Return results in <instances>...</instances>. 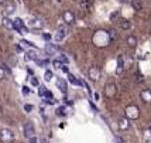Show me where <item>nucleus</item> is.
Wrapping results in <instances>:
<instances>
[{"instance_id": "c9c22d12", "label": "nucleus", "mask_w": 151, "mask_h": 143, "mask_svg": "<svg viewBox=\"0 0 151 143\" xmlns=\"http://www.w3.org/2000/svg\"><path fill=\"white\" fill-rule=\"evenodd\" d=\"M42 38L44 40H51V36H50V34H42Z\"/></svg>"}, {"instance_id": "0eeeda50", "label": "nucleus", "mask_w": 151, "mask_h": 143, "mask_svg": "<svg viewBox=\"0 0 151 143\" xmlns=\"http://www.w3.org/2000/svg\"><path fill=\"white\" fill-rule=\"evenodd\" d=\"M66 34H68V28L65 26H59L57 28V31H55V41L59 43V41H62V40L66 37Z\"/></svg>"}, {"instance_id": "4468645a", "label": "nucleus", "mask_w": 151, "mask_h": 143, "mask_svg": "<svg viewBox=\"0 0 151 143\" xmlns=\"http://www.w3.org/2000/svg\"><path fill=\"white\" fill-rule=\"evenodd\" d=\"M140 97H141V99H143V102H144V104H151V91L150 89H144V91H141Z\"/></svg>"}, {"instance_id": "ea45409f", "label": "nucleus", "mask_w": 151, "mask_h": 143, "mask_svg": "<svg viewBox=\"0 0 151 143\" xmlns=\"http://www.w3.org/2000/svg\"><path fill=\"white\" fill-rule=\"evenodd\" d=\"M3 113V106H1V104H0V115Z\"/></svg>"}, {"instance_id": "dca6fc26", "label": "nucleus", "mask_w": 151, "mask_h": 143, "mask_svg": "<svg viewBox=\"0 0 151 143\" xmlns=\"http://www.w3.org/2000/svg\"><path fill=\"white\" fill-rule=\"evenodd\" d=\"M57 86H58V89L62 94H65L66 89H68V85H66V81L64 78H58L57 79Z\"/></svg>"}, {"instance_id": "a211bd4d", "label": "nucleus", "mask_w": 151, "mask_h": 143, "mask_svg": "<svg viewBox=\"0 0 151 143\" xmlns=\"http://www.w3.org/2000/svg\"><path fill=\"white\" fill-rule=\"evenodd\" d=\"M132 7L136 12H140L143 9V0H132Z\"/></svg>"}, {"instance_id": "6ab92c4d", "label": "nucleus", "mask_w": 151, "mask_h": 143, "mask_svg": "<svg viewBox=\"0 0 151 143\" xmlns=\"http://www.w3.org/2000/svg\"><path fill=\"white\" fill-rule=\"evenodd\" d=\"M27 60H34V61H37L38 57H37V51L35 50H28L27 51V55H26Z\"/></svg>"}, {"instance_id": "f8f14e48", "label": "nucleus", "mask_w": 151, "mask_h": 143, "mask_svg": "<svg viewBox=\"0 0 151 143\" xmlns=\"http://www.w3.org/2000/svg\"><path fill=\"white\" fill-rule=\"evenodd\" d=\"M1 24H3V27L7 28V30H16V27H14V20H10L9 17H3Z\"/></svg>"}, {"instance_id": "b1692460", "label": "nucleus", "mask_w": 151, "mask_h": 143, "mask_svg": "<svg viewBox=\"0 0 151 143\" xmlns=\"http://www.w3.org/2000/svg\"><path fill=\"white\" fill-rule=\"evenodd\" d=\"M44 78H45V81H51V79H52V71L47 70V71L44 72Z\"/></svg>"}, {"instance_id": "f3484780", "label": "nucleus", "mask_w": 151, "mask_h": 143, "mask_svg": "<svg viewBox=\"0 0 151 143\" xmlns=\"http://www.w3.org/2000/svg\"><path fill=\"white\" fill-rule=\"evenodd\" d=\"M79 9L83 10V12H91L92 4H91L89 0H81V1H79Z\"/></svg>"}, {"instance_id": "c756f323", "label": "nucleus", "mask_w": 151, "mask_h": 143, "mask_svg": "<svg viewBox=\"0 0 151 143\" xmlns=\"http://www.w3.org/2000/svg\"><path fill=\"white\" fill-rule=\"evenodd\" d=\"M20 44H21L23 47H30V46H33V44H31L30 41H26V40H21V43H20Z\"/></svg>"}, {"instance_id": "e433bc0d", "label": "nucleus", "mask_w": 151, "mask_h": 143, "mask_svg": "<svg viewBox=\"0 0 151 143\" xmlns=\"http://www.w3.org/2000/svg\"><path fill=\"white\" fill-rule=\"evenodd\" d=\"M54 65H55V67H62V64L59 62L58 60H55V61H54Z\"/></svg>"}, {"instance_id": "473e14b6", "label": "nucleus", "mask_w": 151, "mask_h": 143, "mask_svg": "<svg viewBox=\"0 0 151 143\" xmlns=\"http://www.w3.org/2000/svg\"><path fill=\"white\" fill-rule=\"evenodd\" d=\"M31 85H33V86H38V79H37V78H31Z\"/></svg>"}, {"instance_id": "f257e3e1", "label": "nucleus", "mask_w": 151, "mask_h": 143, "mask_svg": "<svg viewBox=\"0 0 151 143\" xmlns=\"http://www.w3.org/2000/svg\"><path fill=\"white\" fill-rule=\"evenodd\" d=\"M92 41L96 47H107L112 43V40L109 37V33L105 31V30L95 31V34H93V37H92Z\"/></svg>"}, {"instance_id": "20e7f679", "label": "nucleus", "mask_w": 151, "mask_h": 143, "mask_svg": "<svg viewBox=\"0 0 151 143\" xmlns=\"http://www.w3.org/2000/svg\"><path fill=\"white\" fill-rule=\"evenodd\" d=\"M103 92H105V97L109 98V99H112V98L116 97V94H117V86H116V84H113V82H109V84L105 85V89H103Z\"/></svg>"}, {"instance_id": "58836bf2", "label": "nucleus", "mask_w": 151, "mask_h": 143, "mask_svg": "<svg viewBox=\"0 0 151 143\" xmlns=\"http://www.w3.org/2000/svg\"><path fill=\"white\" fill-rule=\"evenodd\" d=\"M7 0H0V4H6Z\"/></svg>"}, {"instance_id": "bb28decb", "label": "nucleus", "mask_w": 151, "mask_h": 143, "mask_svg": "<svg viewBox=\"0 0 151 143\" xmlns=\"http://www.w3.org/2000/svg\"><path fill=\"white\" fill-rule=\"evenodd\" d=\"M57 115H58V116H66L65 109H64V108H59L58 111H57Z\"/></svg>"}, {"instance_id": "423d86ee", "label": "nucleus", "mask_w": 151, "mask_h": 143, "mask_svg": "<svg viewBox=\"0 0 151 143\" xmlns=\"http://www.w3.org/2000/svg\"><path fill=\"white\" fill-rule=\"evenodd\" d=\"M23 132H24V136L28 137V139L34 137V135H35V129H34L33 122H26L24 126H23Z\"/></svg>"}, {"instance_id": "4c0bfd02", "label": "nucleus", "mask_w": 151, "mask_h": 143, "mask_svg": "<svg viewBox=\"0 0 151 143\" xmlns=\"http://www.w3.org/2000/svg\"><path fill=\"white\" fill-rule=\"evenodd\" d=\"M28 143H37V139H35V137H31V139H30V142Z\"/></svg>"}, {"instance_id": "2f4dec72", "label": "nucleus", "mask_w": 151, "mask_h": 143, "mask_svg": "<svg viewBox=\"0 0 151 143\" xmlns=\"http://www.w3.org/2000/svg\"><path fill=\"white\" fill-rule=\"evenodd\" d=\"M45 91H47V88H44V86H41V88H40V91H38L40 97H44V95H45Z\"/></svg>"}, {"instance_id": "37998d69", "label": "nucleus", "mask_w": 151, "mask_h": 143, "mask_svg": "<svg viewBox=\"0 0 151 143\" xmlns=\"http://www.w3.org/2000/svg\"><path fill=\"white\" fill-rule=\"evenodd\" d=\"M150 21H151V14H150Z\"/></svg>"}, {"instance_id": "f03ea898", "label": "nucleus", "mask_w": 151, "mask_h": 143, "mask_svg": "<svg viewBox=\"0 0 151 143\" xmlns=\"http://www.w3.org/2000/svg\"><path fill=\"white\" fill-rule=\"evenodd\" d=\"M124 116L127 118V119H132V120L138 119V118H140V109H138L137 105H134V104L127 105L124 109Z\"/></svg>"}, {"instance_id": "ddd939ff", "label": "nucleus", "mask_w": 151, "mask_h": 143, "mask_svg": "<svg viewBox=\"0 0 151 143\" xmlns=\"http://www.w3.org/2000/svg\"><path fill=\"white\" fill-rule=\"evenodd\" d=\"M124 70V61H123V55H119L117 57V68H116V74L122 75Z\"/></svg>"}, {"instance_id": "cd10ccee", "label": "nucleus", "mask_w": 151, "mask_h": 143, "mask_svg": "<svg viewBox=\"0 0 151 143\" xmlns=\"http://www.w3.org/2000/svg\"><path fill=\"white\" fill-rule=\"evenodd\" d=\"M4 77H6L4 68H3V67H0V81H1V79H4Z\"/></svg>"}, {"instance_id": "9b49d317", "label": "nucleus", "mask_w": 151, "mask_h": 143, "mask_svg": "<svg viewBox=\"0 0 151 143\" xmlns=\"http://www.w3.org/2000/svg\"><path fill=\"white\" fill-rule=\"evenodd\" d=\"M44 51H45L47 55H55L58 52V47L55 46V44H47L44 47Z\"/></svg>"}, {"instance_id": "7ed1b4c3", "label": "nucleus", "mask_w": 151, "mask_h": 143, "mask_svg": "<svg viewBox=\"0 0 151 143\" xmlns=\"http://www.w3.org/2000/svg\"><path fill=\"white\" fill-rule=\"evenodd\" d=\"M13 140H14L13 130L7 129V128H4V129L0 130V142L1 143H12Z\"/></svg>"}, {"instance_id": "f704fd0d", "label": "nucleus", "mask_w": 151, "mask_h": 143, "mask_svg": "<svg viewBox=\"0 0 151 143\" xmlns=\"http://www.w3.org/2000/svg\"><path fill=\"white\" fill-rule=\"evenodd\" d=\"M61 68H62V71H64V72H66V74H69V68H68L66 65H62Z\"/></svg>"}, {"instance_id": "c85d7f7f", "label": "nucleus", "mask_w": 151, "mask_h": 143, "mask_svg": "<svg viewBox=\"0 0 151 143\" xmlns=\"http://www.w3.org/2000/svg\"><path fill=\"white\" fill-rule=\"evenodd\" d=\"M136 81H137L138 84H140V82H143V75H141L140 72H137V74H136Z\"/></svg>"}, {"instance_id": "c03bdc74", "label": "nucleus", "mask_w": 151, "mask_h": 143, "mask_svg": "<svg viewBox=\"0 0 151 143\" xmlns=\"http://www.w3.org/2000/svg\"><path fill=\"white\" fill-rule=\"evenodd\" d=\"M57 1H61V0H57Z\"/></svg>"}, {"instance_id": "4be33fe9", "label": "nucleus", "mask_w": 151, "mask_h": 143, "mask_svg": "<svg viewBox=\"0 0 151 143\" xmlns=\"http://www.w3.org/2000/svg\"><path fill=\"white\" fill-rule=\"evenodd\" d=\"M68 79H69V82H71V84H73V85H81V84H82L79 79H76L73 75H71V74H68Z\"/></svg>"}, {"instance_id": "393cba45", "label": "nucleus", "mask_w": 151, "mask_h": 143, "mask_svg": "<svg viewBox=\"0 0 151 143\" xmlns=\"http://www.w3.org/2000/svg\"><path fill=\"white\" fill-rule=\"evenodd\" d=\"M120 27H122L123 30H129V28H130V23H129L127 20H123V21L120 23Z\"/></svg>"}, {"instance_id": "2eb2a0df", "label": "nucleus", "mask_w": 151, "mask_h": 143, "mask_svg": "<svg viewBox=\"0 0 151 143\" xmlns=\"http://www.w3.org/2000/svg\"><path fill=\"white\" fill-rule=\"evenodd\" d=\"M119 129L120 130H127L130 129V123H129V119L127 118H122V119H119Z\"/></svg>"}, {"instance_id": "79ce46f5", "label": "nucleus", "mask_w": 151, "mask_h": 143, "mask_svg": "<svg viewBox=\"0 0 151 143\" xmlns=\"http://www.w3.org/2000/svg\"><path fill=\"white\" fill-rule=\"evenodd\" d=\"M38 1H40V3H42V1H45V0H38Z\"/></svg>"}, {"instance_id": "a878e982", "label": "nucleus", "mask_w": 151, "mask_h": 143, "mask_svg": "<svg viewBox=\"0 0 151 143\" xmlns=\"http://www.w3.org/2000/svg\"><path fill=\"white\" fill-rule=\"evenodd\" d=\"M6 12H7L9 14H10V13H13V12H14V4H13V3H7V6H6Z\"/></svg>"}, {"instance_id": "7c9ffc66", "label": "nucleus", "mask_w": 151, "mask_h": 143, "mask_svg": "<svg viewBox=\"0 0 151 143\" xmlns=\"http://www.w3.org/2000/svg\"><path fill=\"white\" fill-rule=\"evenodd\" d=\"M24 111H26V112H31V111H33V105H30V104L24 105Z\"/></svg>"}, {"instance_id": "1a4fd4ad", "label": "nucleus", "mask_w": 151, "mask_h": 143, "mask_svg": "<svg viewBox=\"0 0 151 143\" xmlns=\"http://www.w3.org/2000/svg\"><path fill=\"white\" fill-rule=\"evenodd\" d=\"M14 27H16V30L20 31V34H26L28 30H27V27L24 26V21L21 19H16L14 20Z\"/></svg>"}, {"instance_id": "6e6552de", "label": "nucleus", "mask_w": 151, "mask_h": 143, "mask_svg": "<svg viewBox=\"0 0 151 143\" xmlns=\"http://www.w3.org/2000/svg\"><path fill=\"white\" fill-rule=\"evenodd\" d=\"M30 27H31L33 30H42V28H44V20L40 19V17H34V19H31V21H30Z\"/></svg>"}, {"instance_id": "5701e85b", "label": "nucleus", "mask_w": 151, "mask_h": 143, "mask_svg": "<svg viewBox=\"0 0 151 143\" xmlns=\"http://www.w3.org/2000/svg\"><path fill=\"white\" fill-rule=\"evenodd\" d=\"M58 61L62 65H66L68 62H69V60H68V57H66V55H59V57H58Z\"/></svg>"}, {"instance_id": "9d476101", "label": "nucleus", "mask_w": 151, "mask_h": 143, "mask_svg": "<svg viewBox=\"0 0 151 143\" xmlns=\"http://www.w3.org/2000/svg\"><path fill=\"white\" fill-rule=\"evenodd\" d=\"M62 19H64V21H65L66 24H72L73 21H75V14L71 10H65L62 13Z\"/></svg>"}, {"instance_id": "aec40b11", "label": "nucleus", "mask_w": 151, "mask_h": 143, "mask_svg": "<svg viewBox=\"0 0 151 143\" xmlns=\"http://www.w3.org/2000/svg\"><path fill=\"white\" fill-rule=\"evenodd\" d=\"M126 41H127V44H129V47H132V48H134V47L137 46V38H136L134 36H129Z\"/></svg>"}, {"instance_id": "a19ab883", "label": "nucleus", "mask_w": 151, "mask_h": 143, "mask_svg": "<svg viewBox=\"0 0 151 143\" xmlns=\"http://www.w3.org/2000/svg\"><path fill=\"white\" fill-rule=\"evenodd\" d=\"M119 1H123V3H124V1H127V0H119Z\"/></svg>"}, {"instance_id": "412c9836", "label": "nucleus", "mask_w": 151, "mask_h": 143, "mask_svg": "<svg viewBox=\"0 0 151 143\" xmlns=\"http://www.w3.org/2000/svg\"><path fill=\"white\" fill-rule=\"evenodd\" d=\"M107 33H109V37H110L112 41H116V40H117V31H116L114 28H110Z\"/></svg>"}, {"instance_id": "39448f33", "label": "nucleus", "mask_w": 151, "mask_h": 143, "mask_svg": "<svg viewBox=\"0 0 151 143\" xmlns=\"http://www.w3.org/2000/svg\"><path fill=\"white\" fill-rule=\"evenodd\" d=\"M100 75H102L100 68L96 67V65H93V67H91V68L88 70V77H89V79H92V81H98V79L100 78Z\"/></svg>"}, {"instance_id": "72a5a7b5", "label": "nucleus", "mask_w": 151, "mask_h": 143, "mask_svg": "<svg viewBox=\"0 0 151 143\" xmlns=\"http://www.w3.org/2000/svg\"><path fill=\"white\" fill-rule=\"evenodd\" d=\"M23 94H24V95H28V94H30V89H28V86H23Z\"/></svg>"}]
</instances>
